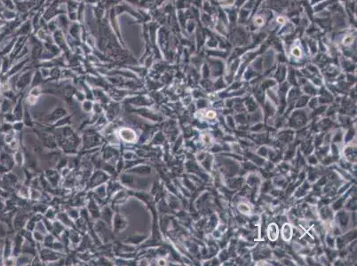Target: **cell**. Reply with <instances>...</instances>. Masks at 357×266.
<instances>
[{
	"label": "cell",
	"instance_id": "cell-1",
	"mask_svg": "<svg viewBox=\"0 0 357 266\" xmlns=\"http://www.w3.org/2000/svg\"><path fill=\"white\" fill-rule=\"evenodd\" d=\"M119 136L123 140H124L125 142H129V143L134 142L137 138L135 132L133 131L132 129H128V128L121 129L119 131Z\"/></svg>",
	"mask_w": 357,
	"mask_h": 266
},
{
	"label": "cell",
	"instance_id": "cell-2",
	"mask_svg": "<svg viewBox=\"0 0 357 266\" xmlns=\"http://www.w3.org/2000/svg\"><path fill=\"white\" fill-rule=\"evenodd\" d=\"M108 179V176L105 174L102 171H98L93 174V176L91 178V187H94L97 185H100L106 182Z\"/></svg>",
	"mask_w": 357,
	"mask_h": 266
},
{
	"label": "cell",
	"instance_id": "cell-3",
	"mask_svg": "<svg viewBox=\"0 0 357 266\" xmlns=\"http://www.w3.org/2000/svg\"><path fill=\"white\" fill-rule=\"evenodd\" d=\"M112 224H113L114 229H115L116 232H120V231H122V230H124V229L126 228L125 226H126V225H127V222H126L125 218H124L122 215L116 214V215L113 217Z\"/></svg>",
	"mask_w": 357,
	"mask_h": 266
},
{
	"label": "cell",
	"instance_id": "cell-4",
	"mask_svg": "<svg viewBox=\"0 0 357 266\" xmlns=\"http://www.w3.org/2000/svg\"><path fill=\"white\" fill-rule=\"evenodd\" d=\"M41 258L44 261H56L60 258V255L56 252H53L50 249H43L41 252Z\"/></svg>",
	"mask_w": 357,
	"mask_h": 266
},
{
	"label": "cell",
	"instance_id": "cell-5",
	"mask_svg": "<svg viewBox=\"0 0 357 266\" xmlns=\"http://www.w3.org/2000/svg\"><path fill=\"white\" fill-rule=\"evenodd\" d=\"M67 114L66 110L63 108H57L54 111H53L47 117L46 120H48V122H56L57 120L61 119L63 116H65Z\"/></svg>",
	"mask_w": 357,
	"mask_h": 266
},
{
	"label": "cell",
	"instance_id": "cell-6",
	"mask_svg": "<svg viewBox=\"0 0 357 266\" xmlns=\"http://www.w3.org/2000/svg\"><path fill=\"white\" fill-rule=\"evenodd\" d=\"M278 227L276 224H271L267 228V236L268 239L272 241H276L278 238Z\"/></svg>",
	"mask_w": 357,
	"mask_h": 266
},
{
	"label": "cell",
	"instance_id": "cell-7",
	"mask_svg": "<svg viewBox=\"0 0 357 266\" xmlns=\"http://www.w3.org/2000/svg\"><path fill=\"white\" fill-rule=\"evenodd\" d=\"M113 217H114V214H113L112 210L108 207H105L102 209V211H101V218H102V220L105 223L110 225V224H112Z\"/></svg>",
	"mask_w": 357,
	"mask_h": 266
},
{
	"label": "cell",
	"instance_id": "cell-8",
	"mask_svg": "<svg viewBox=\"0 0 357 266\" xmlns=\"http://www.w3.org/2000/svg\"><path fill=\"white\" fill-rule=\"evenodd\" d=\"M42 143L45 146H47V147H49V148H54V147H56V143H55V140H54V138L52 137V136H50L49 134H45V133H43V136H42Z\"/></svg>",
	"mask_w": 357,
	"mask_h": 266
},
{
	"label": "cell",
	"instance_id": "cell-9",
	"mask_svg": "<svg viewBox=\"0 0 357 266\" xmlns=\"http://www.w3.org/2000/svg\"><path fill=\"white\" fill-rule=\"evenodd\" d=\"M88 209H89L91 215H92L93 217H95V218L100 217V216H101L100 209H99L98 204H97L94 200L91 199V200L89 201V203H88Z\"/></svg>",
	"mask_w": 357,
	"mask_h": 266
},
{
	"label": "cell",
	"instance_id": "cell-10",
	"mask_svg": "<svg viewBox=\"0 0 357 266\" xmlns=\"http://www.w3.org/2000/svg\"><path fill=\"white\" fill-rule=\"evenodd\" d=\"M282 236H283V239H285L286 241H289V240L291 239V236H292V228H291V226H290L289 224H285V225L283 226V229H282Z\"/></svg>",
	"mask_w": 357,
	"mask_h": 266
},
{
	"label": "cell",
	"instance_id": "cell-11",
	"mask_svg": "<svg viewBox=\"0 0 357 266\" xmlns=\"http://www.w3.org/2000/svg\"><path fill=\"white\" fill-rule=\"evenodd\" d=\"M46 177H47L49 182H50L53 186H55V185L58 184V181H59V179H60L58 173L55 172V171H48V172L46 173Z\"/></svg>",
	"mask_w": 357,
	"mask_h": 266
},
{
	"label": "cell",
	"instance_id": "cell-12",
	"mask_svg": "<svg viewBox=\"0 0 357 266\" xmlns=\"http://www.w3.org/2000/svg\"><path fill=\"white\" fill-rule=\"evenodd\" d=\"M30 74H29V73L24 74V75H22V77H21V79L19 80L18 85H19L20 88H24L25 86L28 85V83H30Z\"/></svg>",
	"mask_w": 357,
	"mask_h": 266
},
{
	"label": "cell",
	"instance_id": "cell-13",
	"mask_svg": "<svg viewBox=\"0 0 357 266\" xmlns=\"http://www.w3.org/2000/svg\"><path fill=\"white\" fill-rule=\"evenodd\" d=\"M117 113H118V107H117V106H111L108 108L107 113L106 114L107 119H108V120H112L113 118H115V117L116 116Z\"/></svg>",
	"mask_w": 357,
	"mask_h": 266
},
{
	"label": "cell",
	"instance_id": "cell-14",
	"mask_svg": "<svg viewBox=\"0 0 357 266\" xmlns=\"http://www.w3.org/2000/svg\"><path fill=\"white\" fill-rule=\"evenodd\" d=\"M57 217H58V219L60 220V222L62 223V224H64L65 225H72V222L71 220H70V217H69L68 215H66V214H64V213H61V214H59V215L57 216Z\"/></svg>",
	"mask_w": 357,
	"mask_h": 266
},
{
	"label": "cell",
	"instance_id": "cell-15",
	"mask_svg": "<svg viewBox=\"0 0 357 266\" xmlns=\"http://www.w3.org/2000/svg\"><path fill=\"white\" fill-rule=\"evenodd\" d=\"M130 171L131 172H134V173H138V174H147V173H150V168L141 165V166H137L136 168H133Z\"/></svg>",
	"mask_w": 357,
	"mask_h": 266
},
{
	"label": "cell",
	"instance_id": "cell-16",
	"mask_svg": "<svg viewBox=\"0 0 357 266\" xmlns=\"http://www.w3.org/2000/svg\"><path fill=\"white\" fill-rule=\"evenodd\" d=\"M95 193H96V194L98 195V197L100 198V199H104L106 196H107V188H106V185H101V186H99L96 190H95Z\"/></svg>",
	"mask_w": 357,
	"mask_h": 266
},
{
	"label": "cell",
	"instance_id": "cell-17",
	"mask_svg": "<svg viewBox=\"0 0 357 266\" xmlns=\"http://www.w3.org/2000/svg\"><path fill=\"white\" fill-rule=\"evenodd\" d=\"M23 115L22 114V107H21V103L19 102L15 107V110L13 111V117L17 120H20L21 116Z\"/></svg>",
	"mask_w": 357,
	"mask_h": 266
},
{
	"label": "cell",
	"instance_id": "cell-18",
	"mask_svg": "<svg viewBox=\"0 0 357 266\" xmlns=\"http://www.w3.org/2000/svg\"><path fill=\"white\" fill-rule=\"evenodd\" d=\"M31 262V258L28 256H21V257H19V259L17 260L18 265H28Z\"/></svg>",
	"mask_w": 357,
	"mask_h": 266
},
{
	"label": "cell",
	"instance_id": "cell-19",
	"mask_svg": "<svg viewBox=\"0 0 357 266\" xmlns=\"http://www.w3.org/2000/svg\"><path fill=\"white\" fill-rule=\"evenodd\" d=\"M53 230H55V232L58 233V234H60V233H62V232L64 231V227H63V225H62L60 222H55V223H53Z\"/></svg>",
	"mask_w": 357,
	"mask_h": 266
},
{
	"label": "cell",
	"instance_id": "cell-20",
	"mask_svg": "<svg viewBox=\"0 0 357 266\" xmlns=\"http://www.w3.org/2000/svg\"><path fill=\"white\" fill-rule=\"evenodd\" d=\"M93 103H92L91 101H84V102L83 103V109H84L85 112H90V111H92V110H93Z\"/></svg>",
	"mask_w": 357,
	"mask_h": 266
},
{
	"label": "cell",
	"instance_id": "cell-21",
	"mask_svg": "<svg viewBox=\"0 0 357 266\" xmlns=\"http://www.w3.org/2000/svg\"><path fill=\"white\" fill-rule=\"evenodd\" d=\"M70 240H71L72 243L77 244V243L80 241V237H79L78 233L71 232V233H70Z\"/></svg>",
	"mask_w": 357,
	"mask_h": 266
},
{
	"label": "cell",
	"instance_id": "cell-22",
	"mask_svg": "<svg viewBox=\"0 0 357 266\" xmlns=\"http://www.w3.org/2000/svg\"><path fill=\"white\" fill-rule=\"evenodd\" d=\"M143 239V237L142 236H132L131 238H129L128 239V240L130 241V242H132V243H135V244H138V243H140V242H141Z\"/></svg>",
	"mask_w": 357,
	"mask_h": 266
},
{
	"label": "cell",
	"instance_id": "cell-23",
	"mask_svg": "<svg viewBox=\"0 0 357 266\" xmlns=\"http://www.w3.org/2000/svg\"><path fill=\"white\" fill-rule=\"evenodd\" d=\"M14 161H15V162H16V163H17V164H19V165L22 164V162H23V157H22V154H21V153H20V152H17V153L15 154V156H14Z\"/></svg>",
	"mask_w": 357,
	"mask_h": 266
},
{
	"label": "cell",
	"instance_id": "cell-24",
	"mask_svg": "<svg viewBox=\"0 0 357 266\" xmlns=\"http://www.w3.org/2000/svg\"><path fill=\"white\" fill-rule=\"evenodd\" d=\"M69 216H70V218H72V219H77L78 216H79V213H78L77 210H76V209H74V208H71V209L69 210Z\"/></svg>",
	"mask_w": 357,
	"mask_h": 266
},
{
	"label": "cell",
	"instance_id": "cell-25",
	"mask_svg": "<svg viewBox=\"0 0 357 266\" xmlns=\"http://www.w3.org/2000/svg\"><path fill=\"white\" fill-rule=\"evenodd\" d=\"M33 237H34V239H36V241L41 242V241L44 240V235H43V233H40V232H37L36 230H35V232H34Z\"/></svg>",
	"mask_w": 357,
	"mask_h": 266
},
{
	"label": "cell",
	"instance_id": "cell-26",
	"mask_svg": "<svg viewBox=\"0 0 357 266\" xmlns=\"http://www.w3.org/2000/svg\"><path fill=\"white\" fill-rule=\"evenodd\" d=\"M239 210L241 212L244 213V214H248L250 212V208L247 205H245V204H241L239 206Z\"/></svg>",
	"mask_w": 357,
	"mask_h": 266
},
{
	"label": "cell",
	"instance_id": "cell-27",
	"mask_svg": "<svg viewBox=\"0 0 357 266\" xmlns=\"http://www.w3.org/2000/svg\"><path fill=\"white\" fill-rule=\"evenodd\" d=\"M45 216H46V217H47L48 219H53V218L55 216V213H54V211H53L52 208H50V209H48V210L46 211Z\"/></svg>",
	"mask_w": 357,
	"mask_h": 266
},
{
	"label": "cell",
	"instance_id": "cell-28",
	"mask_svg": "<svg viewBox=\"0 0 357 266\" xmlns=\"http://www.w3.org/2000/svg\"><path fill=\"white\" fill-rule=\"evenodd\" d=\"M353 41H354V37L351 35H348L344 39V44H346V45L350 44L351 43H353Z\"/></svg>",
	"mask_w": 357,
	"mask_h": 266
},
{
	"label": "cell",
	"instance_id": "cell-29",
	"mask_svg": "<svg viewBox=\"0 0 357 266\" xmlns=\"http://www.w3.org/2000/svg\"><path fill=\"white\" fill-rule=\"evenodd\" d=\"M93 110L95 112V114H101V107L99 104H95L93 106Z\"/></svg>",
	"mask_w": 357,
	"mask_h": 266
},
{
	"label": "cell",
	"instance_id": "cell-30",
	"mask_svg": "<svg viewBox=\"0 0 357 266\" xmlns=\"http://www.w3.org/2000/svg\"><path fill=\"white\" fill-rule=\"evenodd\" d=\"M134 156H135V154L132 152H126L124 154V158L128 159V160H133L134 158Z\"/></svg>",
	"mask_w": 357,
	"mask_h": 266
},
{
	"label": "cell",
	"instance_id": "cell-31",
	"mask_svg": "<svg viewBox=\"0 0 357 266\" xmlns=\"http://www.w3.org/2000/svg\"><path fill=\"white\" fill-rule=\"evenodd\" d=\"M215 116H216V114H215V112H213V111H209V112L206 114V117H207V118H210V119L214 118Z\"/></svg>",
	"mask_w": 357,
	"mask_h": 266
},
{
	"label": "cell",
	"instance_id": "cell-32",
	"mask_svg": "<svg viewBox=\"0 0 357 266\" xmlns=\"http://www.w3.org/2000/svg\"><path fill=\"white\" fill-rule=\"evenodd\" d=\"M263 22H264V21H263V19L260 18V17H258V18L255 19V23L258 24V25H262Z\"/></svg>",
	"mask_w": 357,
	"mask_h": 266
},
{
	"label": "cell",
	"instance_id": "cell-33",
	"mask_svg": "<svg viewBox=\"0 0 357 266\" xmlns=\"http://www.w3.org/2000/svg\"><path fill=\"white\" fill-rule=\"evenodd\" d=\"M292 53H293L296 57H299V56H300V51H299L298 48H295V49L292 51Z\"/></svg>",
	"mask_w": 357,
	"mask_h": 266
},
{
	"label": "cell",
	"instance_id": "cell-34",
	"mask_svg": "<svg viewBox=\"0 0 357 266\" xmlns=\"http://www.w3.org/2000/svg\"><path fill=\"white\" fill-rule=\"evenodd\" d=\"M13 127H16V128H15L16 130H18V131H21V130L22 129V123H18L14 124V125H13Z\"/></svg>",
	"mask_w": 357,
	"mask_h": 266
},
{
	"label": "cell",
	"instance_id": "cell-35",
	"mask_svg": "<svg viewBox=\"0 0 357 266\" xmlns=\"http://www.w3.org/2000/svg\"><path fill=\"white\" fill-rule=\"evenodd\" d=\"M278 21H279V22H284V19L283 18H278Z\"/></svg>",
	"mask_w": 357,
	"mask_h": 266
}]
</instances>
